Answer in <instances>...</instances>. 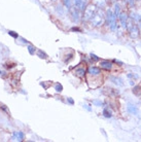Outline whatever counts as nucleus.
<instances>
[{
	"mask_svg": "<svg viewBox=\"0 0 141 142\" xmlns=\"http://www.w3.org/2000/svg\"><path fill=\"white\" fill-rule=\"evenodd\" d=\"M127 29H128L130 35L132 38L136 39L140 35V30L138 25L136 24V22L133 19H128V23H127Z\"/></svg>",
	"mask_w": 141,
	"mask_h": 142,
	"instance_id": "nucleus-1",
	"label": "nucleus"
},
{
	"mask_svg": "<svg viewBox=\"0 0 141 142\" xmlns=\"http://www.w3.org/2000/svg\"><path fill=\"white\" fill-rule=\"evenodd\" d=\"M98 11V9L95 7V6H89V7H87L85 9V20L87 21H91L93 19V17H94L96 15V12Z\"/></svg>",
	"mask_w": 141,
	"mask_h": 142,
	"instance_id": "nucleus-2",
	"label": "nucleus"
},
{
	"mask_svg": "<svg viewBox=\"0 0 141 142\" xmlns=\"http://www.w3.org/2000/svg\"><path fill=\"white\" fill-rule=\"evenodd\" d=\"M104 20H105V18H104V16L102 15V12L97 11V12H96V15L93 17V19L91 20V22H92V24L94 26L98 27V26L102 25V23L104 22Z\"/></svg>",
	"mask_w": 141,
	"mask_h": 142,
	"instance_id": "nucleus-3",
	"label": "nucleus"
},
{
	"mask_svg": "<svg viewBox=\"0 0 141 142\" xmlns=\"http://www.w3.org/2000/svg\"><path fill=\"white\" fill-rule=\"evenodd\" d=\"M128 15H127L126 12H121L119 13V16H118V21H119V23H121V25L123 28H126L127 29V23H128Z\"/></svg>",
	"mask_w": 141,
	"mask_h": 142,
	"instance_id": "nucleus-4",
	"label": "nucleus"
},
{
	"mask_svg": "<svg viewBox=\"0 0 141 142\" xmlns=\"http://www.w3.org/2000/svg\"><path fill=\"white\" fill-rule=\"evenodd\" d=\"M73 2H74L75 8L80 9V10H85L87 8L85 7V6H87V2H85L84 0H73Z\"/></svg>",
	"mask_w": 141,
	"mask_h": 142,
	"instance_id": "nucleus-5",
	"label": "nucleus"
},
{
	"mask_svg": "<svg viewBox=\"0 0 141 142\" xmlns=\"http://www.w3.org/2000/svg\"><path fill=\"white\" fill-rule=\"evenodd\" d=\"M113 17H114V15H113L112 10L111 9H108L107 12H106V16H105V24L107 26H109L111 24V21L113 19Z\"/></svg>",
	"mask_w": 141,
	"mask_h": 142,
	"instance_id": "nucleus-6",
	"label": "nucleus"
},
{
	"mask_svg": "<svg viewBox=\"0 0 141 142\" xmlns=\"http://www.w3.org/2000/svg\"><path fill=\"white\" fill-rule=\"evenodd\" d=\"M88 73L92 76H99L101 74V70L98 67H90L88 70Z\"/></svg>",
	"mask_w": 141,
	"mask_h": 142,
	"instance_id": "nucleus-7",
	"label": "nucleus"
},
{
	"mask_svg": "<svg viewBox=\"0 0 141 142\" xmlns=\"http://www.w3.org/2000/svg\"><path fill=\"white\" fill-rule=\"evenodd\" d=\"M100 67L105 69V70H110L112 68V63L109 61H101L100 62Z\"/></svg>",
	"mask_w": 141,
	"mask_h": 142,
	"instance_id": "nucleus-8",
	"label": "nucleus"
},
{
	"mask_svg": "<svg viewBox=\"0 0 141 142\" xmlns=\"http://www.w3.org/2000/svg\"><path fill=\"white\" fill-rule=\"evenodd\" d=\"M109 79L113 82L114 85H124V82H123V79L121 77H118V76H110L109 77Z\"/></svg>",
	"mask_w": 141,
	"mask_h": 142,
	"instance_id": "nucleus-9",
	"label": "nucleus"
},
{
	"mask_svg": "<svg viewBox=\"0 0 141 142\" xmlns=\"http://www.w3.org/2000/svg\"><path fill=\"white\" fill-rule=\"evenodd\" d=\"M12 139L22 141L24 139V133L23 132H20V131H18V132H15V133H13V136H12Z\"/></svg>",
	"mask_w": 141,
	"mask_h": 142,
	"instance_id": "nucleus-10",
	"label": "nucleus"
},
{
	"mask_svg": "<svg viewBox=\"0 0 141 142\" xmlns=\"http://www.w3.org/2000/svg\"><path fill=\"white\" fill-rule=\"evenodd\" d=\"M85 74V68H79L75 70V75L78 76V77H84Z\"/></svg>",
	"mask_w": 141,
	"mask_h": 142,
	"instance_id": "nucleus-11",
	"label": "nucleus"
},
{
	"mask_svg": "<svg viewBox=\"0 0 141 142\" xmlns=\"http://www.w3.org/2000/svg\"><path fill=\"white\" fill-rule=\"evenodd\" d=\"M128 111L132 114H137L138 113V109H137V107L134 106V105H128Z\"/></svg>",
	"mask_w": 141,
	"mask_h": 142,
	"instance_id": "nucleus-12",
	"label": "nucleus"
},
{
	"mask_svg": "<svg viewBox=\"0 0 141 142\" xmlns=\"http://www.w3.org/2000/svg\"><path fill=\"white\" fill-rule=\"evenodd\" d=\"M132 92H133V94H134V95L140 96V95H141V86H140V85H135V86L133 88Z\"/></svg>",
	"mask_w": 141,
	"mask_h": 142,
	"instance_id": "nucleus-13",
	"label": "nucleus"
},
{
	"mask_svg": "<svg viewBox=\"0 0 141 142\" xmlns=\"http://www.w3.org/2000/svg\"><path fill=\"white\" fill-rule=\"evenodd\" d=\"M107 90H108V91H107L108 96H110V97H115V96L118 95V92L115 91V90H113V89H111V88H108Z\"/></svg>",
	"mask_w": 141,
	"mask_h": 142,
	"instance_id": "nucleus-14",
	"label": "nucleus"
},
{
	"mask_svg": "<svg viewBox=\"0 0 141 142\" xmlns=\"http://www.w3.org/2000/svg\"><path fill=\"white\" fill-rule=\"evenodd\" d=\"M121 6H119L118 3H116L115 4V9H114V12H113V15H114L116 18L118 19V16H119V13H121Z\"/></svg>",
	"mask_w": 141,
	"mask_h": 142,
	"instance_id": "nucleus-15",
	"label": "nucleus"
},
{
	"mask_svg": "<svg viewBox=\"0 0 141 142\" xmlns=\"http://www.w3.org/2000/svg\"><path fill=\"white\" fill-rule=\"evenodd\" d=\"M71 15H72V18H73V21H75V22H77L78 21V11H77V8H75L71 11Z\"/></svg>",
	"mask_w": 141,
	"mask_h": 142,
	"instance_id": "nucleus-16",
	"label": "nucleus"
},
{
	"mask_svg": "<svg viewBox=\"0 0 141 142\" xmlns=\"http://www.w3.org/2000/svg\"><path fill=\"white\" fill-rule=\"evenodd\" d=\"M103 115H104L105 117H111L112 114H111V111H110V110L106 108V109L103 110Z\"/></svg>",
	"mask_w": 141,
	"mask_h": 142,
	"instance_id": "nucleus-17",
	"label": "nucleus"
},
{
	"mask_svg": "<svg viewBox=\"0 0 141 142\" xmlns=\"http://www.w3.org/2000/svg\"><path fill=\"white\" fill-rule=\"evenodd\" d=\"M55 89H56V91L57 92H62V90H63V86H62V85H60V84H57L56 85V86H55Z\"/></svg>",
	"mask_w": 141,
	"mask_h": 142,
	"instance_id": "nucleus-18",
	"label": "nucleus"
},
{
	"mask_svg": "<svg viewBox=\"0 0 141 142\" xmlns=\"http://www.w3.org/2000/svg\"><path fill=\"white\" fill-rule=\"evenodd\" d=\"M38 56L40 58H43V59H46L47 56H46V54H44L43 51H38Z\"/></svg>",
	"mask_w": 141,
	"mask_h": 142,
	"instance_id": "nucleus-19",
	"label": "nucleus"
},
{
	"mask_svg": "<svg viewBox=\"0 0 141 142\" xmlns=\"http://www.w3.org/2000/svg\"><path fill=\"white\" fill-rule=\"evenodd\" d=\"M64 3L67 6V8H71V0H64Z\"/></svg>",
	"mask_w": 141,
	"mask_h": 142,
	"instance_id": "nucleus-20",
	"label": "nucleus"
},
{
	"mask_svg": "<svg viewBox=\"0 0 141 142\" xmlns=\"http://www.w3.org/2000/svg\"><path fill=\"white\" fill-rule=\"evenodd\" d=\"M28 51L31 55H34V51H35V47H33L32 45H29L28 46Z\"/></svg>",
	"mask_w": 141,
	"mask_h": 142,
	"instance_id": "nucleus-21",
	"label": "nucleus"
},
{
	"mask_svg": "<svg viewBox=\"0 0 141 142\" xmlns=\"http://www.w3.org/2000/svg\"><path fill=\"white\" fill-rule=\"evenodd\" d=\"M91 59H93L94 61H99V60H100V58L97 57L96 55H93V54H91Z\"/></svg>",
	"mask_w": 141,
	"mask_h": 142,
	"instance_id": "nucleus-22",
	"label": "nucleus"
},
{
	"mask_svg": "<svg viewBox=\"0 0 141 142\" xmlns=\"http://www.w3.org/2000/svg\"><path fill=\"white\" fill-rule=\"evenodd\" d=\"M134 1H135V0H126V2L128 3L130 6H133L134 5Z\"/></svg>",
	"mask_w": 141,
	"mask_h": 142,
	"instance_id": "nucleus-23",
	"label": "nucleus"
},
{
	"mask_svg": "<svg viewBox=\"0 0 141 142\" xmlns=\"http://www.w3.org/2000/svg\"><path fill=\"white\" fill-rule=\"evenodd\" d=\"M8 34H9V35H11V36H13V37H18V34L15 33L13 31H8Z\"/></svg>",
	"mask_w": 141,
	"mask_h": 142,
	"instance_id": "nucleus-24",
	"label": "nucleus"
},
{
	"mask_svg": "<svg viewBox=\"0 0 141 142\" xmlns=\"http://www.w3.org/2000/svg\"><path fill=\"white\" fill-rule=\"evenodd\" d=\"M68 102H69L70 104H73V103H74V102H73V100H72L71 98H68Z\"/></svg>",
	"mask_w": 141,
	"mask_h": 142,
	"instance_id": "nucleus-25",
	"label": "nucleus"
},
{
	"mask_svg": "<svg viewBox=\"0 0 141 142\" xmlns=\"http://www.w3.org/2000/svg\"><path fill=\"white\" fill-rule=\"evenodd\" d=\"M94 103L97 105H102V102H99V101H94Z\"/></svg>",
	"mask_w": 141,
	"mask_h": 142,
	"instance_id": "nucleus-26",
	"label": "nucleus"
},
{
	"mask_svg": "<svg viewBox=\"0 0 141 142\" xmlns=\"http://www.w3.org/2000/svg\"><path fill=\"white\" fill-rule=\"evenodd\" d=\"M72 31H80L78 28H72Z\"/></svg>",
	"mask_w": 141,
	"mask_h": 142,
	"instance_id": "nucleus-27",
	"label": "nucleus"
},
{
	"mask_svg": "<svg viewBox=\"0 0 141 142\" xmlns=\"http://www.w3.org/2000/svg\"><path fill=\"white\" fill-rule=\"evenodd\" d=\"M130 85H135V82H134L133 80H131V81H130Z\"/></svg>",
	"mask_w": 141,
	"mask_h": 142,
	"instance_id": "nucleus-28",
	"label": "nucleus"
},
{
	"mask_svg": "<svg viewBox=\"0 0 141 142\" xmlns=\"http://www.w3.org/2000/svg\"><path fill=\"white\" fill-rule=\"evenodd\" d=\"M0 74H1V71H0Z\"/></svg>",
	"mask_w": 141,
	"mask_h": 142,
	"instance_id": "nucleus-29",
	"label": "nucleus"
}]
</instances>
